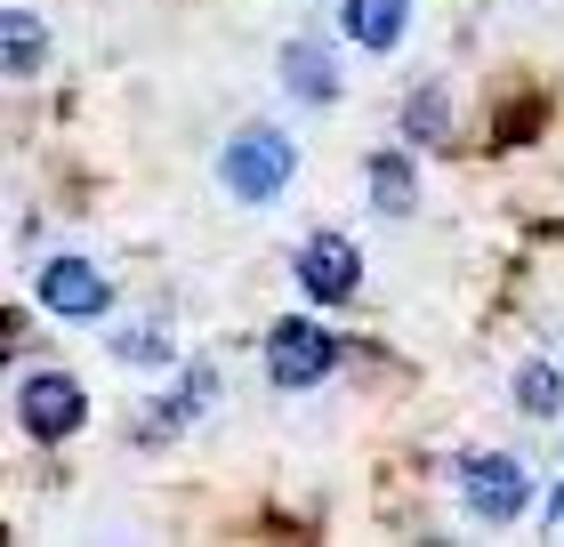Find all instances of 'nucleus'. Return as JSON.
I'll use <instances>...</instances> for the list:
<instances>
[{
  "label": "nucleus",
  "mask_w": 564,
  "mask_h": 547,
  "mask_svg": "<svg viewBox=\"0 0 564 547\" xmlns=\"http://www.w3.org/2000/svg\"><path fill=\"white\" fill-rule=\"evenodd\" d=\"M82 419H89V386L73 379V371H33V379L17 386V427L33 435V442H65Z\"/></svg>",
  "instance_id": "20e7f679"
},
{
  "label": "nucleus",
  "mask_w": 564,
  "mask_h": 547,
  "mask_svg": "<svg viewBox=\"0 0 564 547\" xmlns=\"http://www.w3.org/2000/svg\"><path fill=\"white\" fill-rule=\"evenodd\" d=\"M508 386H517L524 419H564V371H556V362L532 354V362H517V379H508Z\"/></svg>",
  "instance_id": "1a4fd4ad"
},
{
  "label": "nucleus",
  "mask_w": 564,
  "mask_h": 547,
  "mask_svg": "<svg viewBox=\"0 0 564 547\" xmlns=\"http://www.w3.org/2000/svg\"><path fill=\"white\" fill-rule=\"evenodd\" d=\"M282 81H291L306 106H330V97H339V57H330L323 41H282Z\"/></svg>",
  "instance_id": "6e6552de"
},
{
  "label": "nucleus",
  "mask_w": 564,
  "mask_h": 547,
  "mask_svg": "<svg viewBox=\"0 0 564 547\" xmlns=\"http://www.w3.org/2000/svg\"><path fill=\"white\" fill-rule=\"evenodd\" d=\"M459 507L476 515V524H517V515L532 507V475H524V459H508V451H468L459 459Z\"/></svg>",
  "instance_id": "f03ea898"
},
{
  "label": "nucleus",
  "mask_w": 564,
  "mask_h": 547,
  "mask_svg": "<svg viewBox=\"0 0 564 547\" xmlns=\"http://www.w3.org/2000/svg\"><path fill=\"white\" fill-rule=\"evenodd\" d=\"M420 201V169L403 162V153H371V210L379 218H403Z\"/></svg>",
  "instance_id": "9d476101"
},
{
  "label": "nucleus",
  "mask_w": 564,
  "mask_h": 547,
  "mask_svg": "<svg viewBox=\"0 0 564 547\" xmlns=\"http://www.w3.org/2000/svg\"><path fill=\"white\" fill-rule=\"evenodd\" d=\"M330 371H339V338H330L323 322L282 315V322L267 330V379L282 386V395H306V386H323Z\"/></svg>",
  "instance_id": "7ed1b4c3"
},
{
  "label": "nucleus",
  "mask_w": 564,
  "mask_h": 547,
  "mask_svg": "<svg viewBox=\"0 0 564 547\" xmlns=\"http://www.w3.org/2000/svg\"><path fill=\"white\" fill-rule=\"evenodd\" d=\"M0 65H9V73H41V17L33 9L0 17Z\"/></svg>",
  "instance_id": "9b49d317"
},
{
  "label": "nucleus",
  "mask_w": 564,
  "mask_h": 547,
  "mask_svg": "<svg viewBox=\"0 0 564 547\" xmlns=\"http://www.w3.org/2000/svg\"><path fill=\"white\" fill-rule=\"evenodd\" d=\"M403 33H412V0H347V41L355 48L388 57V48H403Z\"/></svg>",
  "instance_id": "0eeeda50"
},
{
  "label": "nucleus",
  "mask_w": 564,
  "mask_h": 547,
  "mask_svg": "<svg viewBox=\"0 0 564 547\" xmlns=\"http://www.w3.org/2000/svg\"><path fill=\"white\" fill-rule=\"evenodd\" d=\"M113 354H121V362H145V371L177 362V347H170V330H162V322H130V330H113Z\"/></svg>",
  "instance_id": "f8f14e48"
},
{
  "label": "nucleus",
  "mask_w": 564,
  "mask_h": 547,
  "mask_svg": "<svg viewBox=\"0 0 564 547\" xmlns=\"http://www.w3.org/2000/svg\"><path fill=\"white\" fill-rule=\"evenodd\" d=\"M41 306L65 322H106L113 315V282L89 266V258H48L41 266Z\"/></svg>",
  "instance_id": "423d86ee"
},
{
  "label": "nucleus",
  "mask_w": 564,
  "mask_h": 547,
  "mask_svg": "<svg viewBox=\"0 0 564 547\" xmlns=\"http://www.w3.org/2000/svg\"><path fill=\"white\" fill-rule=\"evenodd\" d=\"M291 274H299V291H306V298L347 306L355 291H364V250H355L347 233H306L299 258H291Z\"/></svg>",
  "instance_id": "39448f33"
},
{
  "label": "nucleus",
  "mask_w": 564,
  "mask_h": 547,
  "mask_svg": "<svg viewBox=\"0 0 564 547\" xmlns=\"http://www.w3.org/2000/svg\"><path fill=\"white\" fill-rule=\"evenodd\" d=\"M444 121H452L444 81H427V89L412 97V113H403V138H412V145H435V138H444Z\"/></svg>",
  "instance_id": "ddd939ff"
},
{
  "label": "nucleus",
  "mask_w": 564,
  "mask_h": 547,
  "mask_svg": "<svg viewBox=\"0 0 564 547\" xmlns=\"http://www.w3.org/2000/svg\"><path fill=\"white\" fill-rule=\"evenodd\" d=\"M299 177V145L282 138L274 121H250V129H235L226 138V153H218V186L242 201V210H267V201H282V186Z\"/></svg>",
  "instance_id": "f257e3e1"
}]
</instances>
